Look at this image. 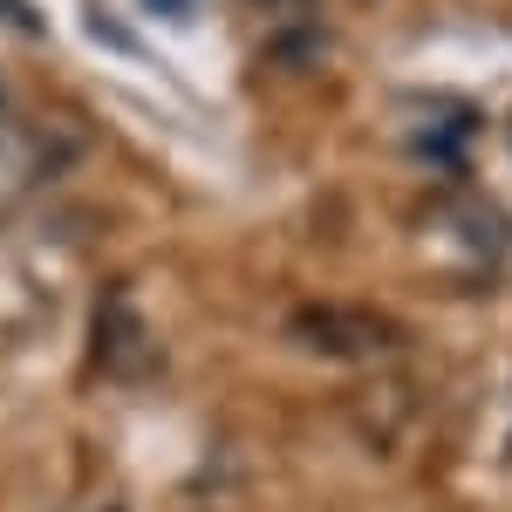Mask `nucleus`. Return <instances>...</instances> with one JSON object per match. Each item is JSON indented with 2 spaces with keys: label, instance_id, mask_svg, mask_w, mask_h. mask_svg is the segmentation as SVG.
I'll return each instance as SVG.
<instances>
[{
  "label": "nucleus",
  "instance_id": "f257e3e1",
  "mask_svg": "<svg viewBox=\"0 0 512 512\" xmlns=\"http://www.w3.org/2000/svg\"><path fill=\"white\" fill-rule=\"evenodd\" d=\"M294 335H301L308 349H321L328 362H383V355L403 342L376 308H335V301L294 315Z\"/></svg>",
  "mask_w": 512,
  "mask_h": 512
},
{
  "label": "nucleus",
  "instance_id": "f03ea898",
  "mask_svg": "<svg viewBox=\"0 0 512 512\" xmlns=\"http://www.w3.org/2000/svg\"><path fill=\"white\" fill-rule=\"evenodd\" d=\"M62 158H69V144H62L55 130L0 117V219H7L28 192H41V185L62 171Z\"/></svg>",
  "mask_w": 512,
  "mask_h": 512
},
{
  "label": "nucleus",
  "instance_id": "7ed1b4c3",
  "mask_svg": "<svg viewBox=\"0 0 512 512\" xmlns=\"http://www.w3.org/2000/svg\"><path fill=\"white\" fill-rule=\"evenodd\" d=\"M0 21H14L21 35H41V14L28 7V0H0Z\"/></svg>",
  "mask_w": 512,
  "mask_h": 512
},
{
  "label": "nucleus",
  "instance_id": "20e7f679",
  "mask_svg": "<svg viewBox=\"0 0 512 512\" xmlns=\"http://www.w3.org/2000/svg\"><path fill=\"white\" fill-rule=\"evenodd\" d=\"M151 14H185V7H198V0H144Z\"/></svg>",
  "mask_w": 512,
  "mask_h": 512
},
{
  "label": "nucleus",
  "instance_id": "39448f33",
  "mask_svg": "<svg viewBox=\"0 0 512 512\" xmlns=\"http://www.w3.org/2000/svg\"><path fill=\"white\" fill-rule=\"evenodd\" d=\"M0 110H7V89H0Z\"/></svg>",
  "mask_w": 512,
  "mask_h": 512
}]
</instances>
